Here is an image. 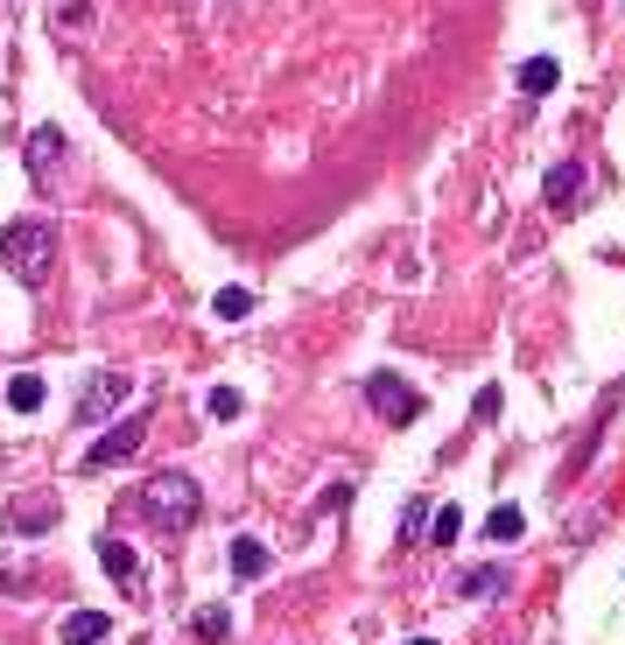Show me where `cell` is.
<instances>
[{"mask_svg":"<svg viewBox=\"0 0 625 645\" xmlns=\"http://www.w3.org/2000/svg\"><path fill=\"white\" fill-rule=\"evenodd\" d=\"M212 317H226V323H240V317H253V295H246V288H218V302H212Z\"/></svg>","mask_w":625,"mask_h":645,"instance_id":"cell-17","label":"cell"},{"mask_svg":"<svg viewBox=\"0 0 625 645\" xmlns=\"http://www.w3.org/2000/svg\"><path fill=\"white\" fill-rule=\"evenodd\" d=\"M506 582H513L506 568H471V576L457 582V590H464V596H506Z\"/></svg>","mask_w":625,"mask_h":645,"instance_id":"cell-15","label":"cell"},{"mask_svg":"<svg viewBox=\"0 0 625 645\" xmlns=\"http://www.w3.org/2000/svg\"><path fill=\"white\" fill-rule=\"evenodd\" d=\"M127 394H133L127 372H92V379H85V394H78V422H85V428H99V422H106V414L120 408Z\"/></svg>","mask_w":625,"mask_h":645,"instance_id":"cell-4","label":"cell"},{"mask_svg":"<svg viewBox=\"0 0 625 645\" xmlns=\"http://www.w3.org/2000/svg\"><path fill=\"white\" fill-rule=\"evenodd\" d=\"M457 533H464V513H457V505H443V513L429 519V540H436V547H450Z\"/></svg>","mask_w":625,"mask_h":645,"instance_id":"cell-18","label":"cell"},{"mask_svg":"<svg viewBox=\"0 0 625 645\" xmlns=\"http://www.w3.org/2000/svg\"><path fill=\"white\" fill-rule=\"evenodd\" d=\"M141 513L155 519L162 533H190V527H197V513H204V491L190 485L183 470H162V477H148V485H141Z\"/></svg>","mask_w":625,"mask_h":645,"instance_id":"cell-2","label":"cell"},{"mask_svg":"<svg viewBox=\"0 0 625 645\" xmlns=\"http://www.w3.org/2000/svg\"><path fill=\"white\" fill-rule=\"evenodd\" d=\"M99 562H106L113 582H133V547L127 540H99Z\"/></svg>","mask_w":625,"mask_h":645,"instance_id":"cell-14","label":"cell"},{"mask_svg":"<svg viewBox=\"0 0 625 645\" xmlns=\"http://www.w3.org/2000/svg\"><path fill=\"white\" fill-rule=\"evenodd\" d=\"M64 155H71V147H64V133H56V127H36V133H28V176H36V183L64 176Z\"/></svg>","mask_w":625,"mask_h":645,"instance_id":"cell-6","label":"cell"},{"mask_svg":"<svg viewBox=\"0 0 625 645\" xmlns=\"http://www.w3.org/2000/svg\"><path fill=\"white\" fill-rule=\"evenodd\" d=\"M141 435H148V414H127L120 428H106L92 449H85V470H113V463H127L133 449H141Z\"/></svg>","mask_w":625,"mask_h":645,"instance_id":"cell-5","label":"cell"},{"mask_svg":"<svg viewBox=\"0 0 625 645\" xmlns=\"http://www.w3.org/2000/svg\"><path fill=\"white\" fill-rule=\"evenodd\" d=\"M197 638H204V645H226V638H232V610H204V618H197Z\"/></svg>","mask_w":625,"mask_h":645,"instance_id":"cell-19","label":"cell"},{"mask_svg":"<svg viewBox=\"0 0 625 645\" xmlns=\"http://www.w3.org/2000/svg\"><path fill=\"white\" fill-rule=\"evenodd\" d=\"M113 624H106V610H71L64 618V645H99Z\"/></svg>","mask_w":625,"mask_h":645,"instance_id":"cell-10","label":"cell"},{"mask_svg":"<svg viewBox=\"0 0 625 645\" xmlns=\"http://www.w3.org/2000/svg\"><path fill=\"white\" fill-rule=\"evenodd\" d=\"M556 85H562V64H556V56H527V64H520V92H527V99L556 92Z\"/></svg>","mask_w":625,"mask_h":645,"instance_id":"cell-9","label":"cell"},{"mask_svg":"<svg viewBox=\"0 0 625 645\" xmlns=\"http://www.w3.org/2000/svg\"><path fill=\"white\" fill-rule=\"evenodd\" d=\"M50 260H56L50 218H14L8 232H0V267H8L22 288H42V281H50Z\"/></svg>","mask_w":625,"mask_h":645,"instance_id":"cell-1","label":"cell"},{"mask_svg":"<svg viewBox=\"0 0 625 645\" xmlns=\"http://www.w3.org/2000/svg\"><path fill=\"white\" fill-rule=\"evenodd\" d=\"M240 408H246V400H240V386H212V394H204V414H212V422H232Z\"/></svg>","mask_w":625,"mask_h":645,"instance_id":"cell-16","label":"cell"},{"mask_svg":"<svg viewBox=\"0 0 625 645\" xmlns=\"http://www.w3.org/2000/svg\"><path fill=\"white\" fill-rule=\"evenodd\" d=\"M520 533H527V513H520V505H493V519H485V540L499 547V540H520Z\"/></svg>","mask_w":625,"mask_h":645,"instance_id":"cell-12","label":"cell"},{"mask_svg":"<svg viewBox=\"0 0 625 645\" xmlns=\"http://www.w3.org/2000/svg\"><path fill=\"white\" fill-rule=\"evenodd\" d=\"M541 197H548V211H576V197H584V162H556Z\"/></svg>","mask_w":625,"mask_h":645,"instance_id":"cell-7","label":"cell"},{"mask_svg":"<svg viewBox=\"0 0 625 645\" xmlns=\"http://www.w3.org/2000/svg\"><path fill=\"white\" fill-rule=\"evenodd\" d=\"M232 576H240V582H260V576H267V547H260L253 533L232 540Z\"/></svg>","mask_w":625,"mask_h":645,"instance_id":"cell-11","label":"cell"},{"mask_svg":"<svg viewBox=\"0 0 625 645\" xmlns=\"http://www.w3.org/2000/svg\"><path fill=\"white\" fill-rule=\"evenodd\" d=\"M8 408L14 414H36L42 408V379H36V372H14V379H8Z\"/></svg>","mask_w":625,"mask_h":645,"instance_id":"cell-13","label":"cell"},{"mask_svg":"<svg viewBox=\"0 0 625 645\" xmlns=\"http://www.w3.org/2000/svg\"><path fill=\"white\" fill-rule=\"evenodd\" d=\"M366 400H373V414H380V422H394V428H414V422H422V394H414L400 372H373Z\"/></svg>","mask_w":625,"mask_h":645,"instance_id":"cell-3","label":"cell"},{"mask_svg":"<svg viewBox=\"0 0 625 645\" xmlns=\"http://www.w3.org/2000/svg\"><path fill=\"white\" fill-rule=\"evenodd\" d=\"M408 645H436V638H408Z\"/></svg>","mask_w":625,"mask_h":645,"instance_id":"cell-20","label":"cell"},{"mask_svg":"<svg viewBox=\"0 0 625 645\" xmlns=\"http://www.w3.org/2000/svg\"><path fill=\"white\" fill-rule=\"evenodd\" d=\"M8 527H14V533L56 527V499H14V505H8Z\"/></svg>","mask_w":625,"mask_h":645,"instance_id":"cell-8","label":"cell"}]
</instances>
